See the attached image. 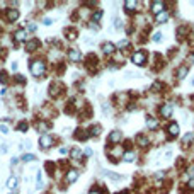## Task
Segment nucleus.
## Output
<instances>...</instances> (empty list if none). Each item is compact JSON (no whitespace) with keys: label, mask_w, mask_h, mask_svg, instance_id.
<instances>
[{"label":"nucleus","mask_w":194,"mask_h":194,"mask_svg":"<svg viewBox=\"0 0 194 194\" xmlns=\"http://www.w3.org/2000/svg\"><path fill=\"white\" fill-rule=\"evenodd\" d=\"M29 70H31V73L34 77H43V73H44V70H46V65L41 62V60H33L31 62V65H29Z\"/></svg>","instance_id":"1"},{"label":"nucleus","mask_w":194,"mask_h":194,"mask_svg":"<svg viewBox=\"0 0 194 194\" xmlns=\"http://www.w3.org/2000/svg\"><path fill=\"white\" fill-rule=\"evenodd\" d=\"M131 62L136 65V67H143L146 62V55L143 53V51H136V53H133L131 56Z\"/></svg>","instance_id":"2"},{"label":"nucleus","mask_w":194,"mask_h":194,"mask_svg":"<svg viewBox=\"0 0 194 194\" xmlns=\"http://www.w3.org/2000/svg\"><path fill=\"white\" fill-rule=\"evenodd\" d=\"M51 145H53V136H51V135H41V138H39V146H41L43 150L49 148Z\"/></svg>","instance_id":"3"},{"label":"nucleus","mask_w":194,"mask_h":194,"mask_svg":"<svg viewBox=\"0 0 194 194\" xmlns=\"http://www.w3.org/2000/svg\"><path fill=\"white\" fill-rule=\"evenodd\" d=\"M5 15H7V21H9V22H15L17 19H19V15H21V12H19L17 9H7V12H5Z\"/></svg>","instance_id":"4"},{"label":"nucleus","mask_w":194,"mask_h":194,"mask_svg":"<svg viewBox=\"0 0 194 194\" xmlns=\"http://www.w3.org/2000/svg\"><path fill=\"white\" fill-rule=\"evenodd\" d=\"M172 111H174L172 104H164L162 107H160V114H162V118H170V116H172Z\"/></svg>","instance_id":"5"},{"label":"nucleus","mask_w":194,"mask_h":194,"mask_svg":"<svg viewBox=\"0 0 194 194\" xmlns=\"http://www.w3.org/2000/svg\"><path fill=\"white\" fill-rule=\"evenodd\" d=\"M14 39L17 43L26 41V39H28V33H26V29H17V31H15V34H14Z\"/></svg>","instance_id":"6"},{"label":"nucleus","mask_w":194,"mask_h":194,"mask_svg":"<svg viewBox=\"0 0 194 194\" xmlns=\"http://www.w3.org/2000/svg\"><path fill=\"white\" fill-rule=\"evenodd\" d=\"M152 10L155 12V15L160 14V12L165 10V4L164 2H152Z\"/></svg>","instance_id":"7"},{"label":"nucleus","mask_w":194,"mask_h":194,"mask_svg":"<svg viewBox=\"0 0 194 194\" xmlns=\"http://www.w3.org/2000/svg\"><path fill=\"white\" fill-rule=\"evenodd\" d=\"M136 7H138V2H135V0H131V2H125V9H126L128 14L136 12Z\"/></svg>","instance_id":"8"},{"label":"nucleus","mask_w":194,"mask_h":194,"mask_svg":"<svg viewBox=\"0 0 194 194\" xmlns=\"http://www.w3.org/2000/svg\"><path fill=\"white\" fill-rule=\"evenodd\" d=\"M167 19H169V12H167V10H164V12H160V14L155 15V22H157V24H165Z\"/></svg>","instance_id":"9"},{"label":"nucleus","mask_w":194,"mask_h":194,"mask_svg":"<svg viewBox=\"0 0 194 194\" xmlns=\"http://www.w3.org/2000/svg\"><path fill=\"white\" fill-rule=\"evenodd\" d=\"M167 131H169V135H170L172 138H175V136L179 135V125H177V123H172V125H169Z\"/></svg>","instance_id":"10"},{"label":"nucleus","mask_w":194,"mask_h":194,"mask_svg":"<svg viewBox=\"0 0 194 194\" xmlns=\"http://www.w3.org/2000/svg\"><path fill=\"white\" fill-rule=\"evenodd\" d=\"M77 179H78V170H68V174H67V182H68V184H73Z\"/></svg>","instance_id":"11"},{"label":"nucleus","mask_w":194,"mask_h":194,"mask_svg":"<svg viewBox=\"0 0 194 194\" xmlns=\"http://www.w3.org/2000/svg\"><path fill=\"white\" fill-rule=\"evenodd\" d=\"M114 49H116V44H112V43H104L102 44V53L104 55H111Z\"/></svg>","instance_id":"12"},{"label":"nucleus","mask_w":194,"mask_h":194,"mask_svg":"<svg viewBox=\"0 0 194 194\" xmlns=\"http://www.w3.org/2000/svg\"><path fill=\"white\" fill-rule=\"evenodd\" d=\"M80 51H78V49H75V48H72L68 51V58L70 60H72V62H78V60H80Z\"/></svg>","instance_id":"13"},{"label":"nucleus","mask_w":194,"mask_h":194,"mask_svg":"<svg viewBox=\"0 0 194 194\" xmlns=\"http://www.w3.org/2000/svg\"><path fill=\"white\" fill-rule=\"evenodd\" d=\"M136 143H138V145L141 146V148H145V146L150 145L148 138H146V136H143V135H138V136H136Z\"/></svg>","instance_id":"14"},{"label":"nucleus","mask_w":194,"mask_h":194,"mask_svg":"<svg viewBox=\"0 0 194 194\" xmlns=\"http://www.w3.org/2000/svg\"><path fill=\"white\" fill-rule=\"evenodd\" d=\"M146 126H148V130H157V126H159V121L152 116H148L146 118Z\"/></svg>","instance_id":"15"},{"label":"nucleus","mask_w":194,"mask_h":194,"mask_svg":"<svg viewBox=\"0 0 194 194\" xmlns=\"http://www.w3.org/2000/svg\"><path fill=\"white\" fill-rule=\"evenodd\" d=\"M121 136H123V135H121V131H118V130H116V131H111V135H109V141H111V143H114V141H119V140H121Z\"/></svg>","instance_id":"16"},{"label":"nucleus","mask_w":194,"mask_h":194,"mask_svg":"<svg viewBox=\"0 0 194 194\" xmlns=\"http://www.w3.org/2000/svg\"><path fill=\"white\" fill-rule=\"evenodd\" d=\"M7 187L9 189H15V187H17V177H15V175H10V177H9Z\"/></svg>","instance_id":"17"},{"label":"nucleus","mask_w":194,"mask_h":194,"mask_svg":"<svg viewBox=\"0 0 194 194\" xmlns=\"http://www.w3.org/2000/svg\"><path fill=\"white\" fill-rule=\"evenodd\" d=\"M38 46H39V43L36 41V39H31V41H28V44H26V49H28V51H34Z\"/></svg>","instance_id":"18"},{"label":"nucleus","mask_w":194,"mask_h":194,"mask_svg":"<svg viewBox=\"0 0 194 194\" xmlns=\"http://www.w3.org/2000/svg\"><path fill=\"white\" fill-rule=\"evenodd\" d=\"M104 175H107L109 179H112V180H121L123 177L121 175H118V174H112V172H109V170H104Z\"/></svg>","instance_id":"19"},{"label":"nucleus","mask_w":194,"mask_h":194,"mask_svg":"<svg viewBox=\"0 0 194 194\" xmlns=\"http://www.w3.org/2000/svg\"><path fill=\"white\" fill-rule=\"evenodd\" d=\"M123 159H125V162H135V153L126 152V153H123Z\"/></svg>","instance_id":"20"},{"label":"nucleus","mask_w":194,"mask_h":194,"mask_svg":"<svg viewBox=\"0 0 194 194\" xmlns=\"http://www.w3.org/2000/svg\"><path fill=\"white\" fill-rule=\"evenodd\" d=\"M194 140V133H187L186 136L182 138V145H187V143H191Z\"/></svg>","instance_id":"21"},{"label":"nucleus","mask_w":194,"mask_h":194,"mask_svg":"<svg viewBox=\"0 0 194 194\" xmlns=\"http://www.w3.org/2000/svg\"><path fill=\"white\" fill-rule=\"evenodd\" d=\"M80 157H82V152H80L78 148H73V150H72V159L73 160H80Z\"/></svg>","instance_id":"22"},{"label":"nucleus","mask_w":194,"mask_h":194,"mask_svg":"<svg viewBox=\"0 0 194 194\" xmlns=\"http://www.w3.org/2000/svg\"><path fill=\"white\" fill-rule=\"evenodd\" d=\"M187 75V67H180L179 72H177V78H184Z\"/></svg>","instance_id":"23"},{"label":"nucleus","mask_w":194,"mask_h":194,"mask_svg":"<svg viewBox=\"0 0 194 194\" xmlns=\"http://www.w3.org/2000/svg\"><path fill=\"white\" fill-rule=\"evenodd\" d=\"M22 162H31V160H36V157L33 155V153H26V155H22L21 157Z\"/></svg>","instance_id":"24"},{"label":"nucleus","mask_w":194,"mask_h":194,"mask_svg":"<svg viewBox=\"0 0 194 194\" xmlns=\"http://www.w3.org/2000/svg\"><path fill=\"white\" fill-rule=\"evenodd\" d=\"M101 17H102V10H97L96 14L92 15V22H97V21H101Z\"/></svg>","instance_id":"25"},{"label":"nucleus","mask_w":194,"mask_h":194,"mask_svg":"<svg viewBox=\"0 0 194 194\" xmlns=\"http://www.w3.org/2000/svg\"><path fill=\"white\" fill-rule=\"evenodd\" d=\"M162 87H164V85H162L160 82H155V83L152 85V90H153V92H160V90H162Z\"/></svg>","instance_id":"26"},{"label":"nucleus","mask_w":194,"mask_h":194,"mask_svg":"<svg viewBox=\"0 0 194 194\" xmlns=\"http://www.w3.org/2000/svg\"><path fill=\"white\" fill-rule=\"evenodd\" d=\"M152 39L155 43H160V41H162V33H160V31H159V33H155V34L152 36Z\"/></svg>","instance_id":"27"},{"label":"nucleus","mask_w":194,"mask_h":194,"mask_svg":"<svg viewBox=\"0 0 194 194\" xmlns=\"http://www.w3.org/2000/svg\"><path fill=\"white\" fill-rule=\"evenodd\" d=\"M99 131H101V126H94V128L90 130L89 135H92V136H97V135H99Z\"/></svg>","instance_id":"28"},{"label":"nucleus","mask_w":194,"mask_h":194,"mask_svg":"<svg viewBox=\"0 0 194 194\" xmlns=\"http://www.w3.org/2000/svg\"><path fill=\"white\" fill-rule=\"evenodd\" d=\"M17 128H19V131H26V130H28V123H19Z\"/></svg>","instance_id":"29"},{"label":"nucleus","mask_w":194,"mask_h":194,"mask_svg":"<svg viewBox=\"0 0 194 194\" xmlns=\"http://www.w3.org/2000/svg\"><path fill=\"white\" fill-rule=\"evenodd\" d=\"M83 153H85V157H92V148H89V146H87V148H85V150H83Z\"/></svg>","instance_id":"30"},{"label":"nucleus","mask_w":194,"mask_h":194,"mask_svg":"<svg viewBox=\"0 0 194 194\" xmlns=\"http://www.w3.org/2000/svg\"><path fill=\"white\" fill-rule=\"evenodd\" d=\"M29 31H33V33H36V31H38V26H36L34 22H31V24H29Z\"/></svg>","instance_id":"31"},{"label":"nucleus","mask_w":194,"mask_h":194,"mask_svg":"<svg viewBox=\"0 0 194 194\" xmlns=\"http://www.w3.org/2000/svg\"><path fill=\"white\" fill-rule=\"evenodd\" d=\"M46 128H48V126H46V123H39V125H38V130H39V131H44Z\"/></svg>","instance_id":"32"},{"label":"nucleus","mask_w":194,"mask_h":194,"mask_svg":"<svg viewBox=\"0 0 194 194\" xmlns=\"http://www.w3.org/2000/svg\"><path fill=\"white\" fill-rule=\"evenodd\" d=\"M0 131H2V133H9V126H5V125H0Z\"/></svg>","instance_id":"33"},{"label":"nucleus","mask_w":194,"mask_h":194,"mask_svg":"<svg viewBox=\"0 0 194 194\" xmlns=\"http://www.w3.org/2000/svg\"><path fill=\"white\" fill-rule=\"evenodd\" d=\"M44 24H46V26H51V24H53V21H51V19H49V17H46V19H44Z\"/></svg>","instance_id":"34"},{"label":"nucleus","mask_w":194,"mask_h":194,"mask_svg":"<svg viewBox=\"0 0 194 194\" xmlns=\"http://www.w3.org/2000/svg\"><path fill=\"white\" fill-rule=\"evenodd\" d=\"M187 186H189V189H194V179L189 180V182H187Z\"/></svg>","instance_id":"35"},{"label":"nucleus","mask_w":194,"mask_h":194,"mask_svg":"<svg viewBox=\"0 0 194 194\" xmlns=\"http://www.w3.org/2000/svg\"><path fill=\"white\" fill-rule=\"evenodd\" d=\"M68 152V150H67V148H65V146H62V148H60V153H62V155H65V153Z\"/></svg>","instance_id":"36"},{"label":"nucleus","mask_w":194,"mask_h":194,"mask_svg":"<svg viewBox=\"0 0 194 194\" xmlns=\"http://www.w3.org/2000/svg\"><path fill=\"white\" fill-rule=\"evenodd\" d=\"M89 194H101V191H99V189H92Z\"/></svg>","instance_id":"37"},{"label":"nucleus","mask_w":194,"mask_h":194,"mask_svg":"<svg viewBox=\"0 0 194 194\" xmlns=\"http://www.w3.org/2000/svg\"><path fill=\"white\" fill-rule=\"evenodd\" d=\"M119 194H130V193H126V191H123V193H119Z\"/></svg>","instance_id":"38"},{"label":"nucleus","mask_w":194,"mask_h":194,"mask_svg":"<svg viewBox=\"0 0 194 194\" xmlns=\"http://www.w3.org/2000/svg\"><path fill=\"white\" fill-rule=\"evenodd\" d=\"M191 58H193V62H194V55H193V56H191Z\"/></svg>","instance_id":"39"}]
</instances>
